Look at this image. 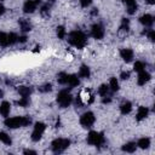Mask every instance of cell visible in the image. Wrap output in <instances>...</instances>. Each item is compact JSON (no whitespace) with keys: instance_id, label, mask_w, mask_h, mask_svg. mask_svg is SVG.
Returning <instances> with one entry per match:
<instances>
[{"instance_id":"1","label":"cell","mask_w":155,"mask_h":155,"mask_svg":"<svg viewBox=\"0 0 155 155\" xmlns=\"http://www.w3.org/2000/svg\"><path fill=\"white\" fill-rule=\"evenodd\" d=\"M68 42L76 48H84L87 44V38H86L85 33H82L81 30H74V31L69 33Z\"/></svg>"},{"instance_id":"2","label":"cell","mask_w":155,"mask_h":155,"mask_svg":"<svg viewBox=\"0 0 155 155\" xmlns=\"http://www.w3.org/2000/svg\"><path fill=\"white\" fill-rule=\"evenodd\" d=\"M5 126L8 128H18V127H27L31 124V119L29 116H13L6 117L4 121Z\"/></svg>"},{"instance_id":"3","label":"cell","mask_w":155,"mask_h":155,"mask_svg":"<svg viewBox=\"0 0 155 155\" xmlns=\"http://www.w3.org/2000/svg\"><path fill=\"white\" fill-rule=\"evenodd\" d=\"M86 140L90 145H93V147H102L105 143L104 134L102 132H97V131H90Z\"/></svg>"},{"instance_id":"4","label":"cell","mask_w":155,"mask_h":155,"mask_svg":"<svg viewBox=\"0 0 155 155\" xmlns=\"http://www.w3.org/2000/svg\"><path fill=\"white\" fill-rule=\"evenodd\" d=\"M70 145V140L68 138H56L51 143V149L53 153H62L68 149Z\"/></svg>"},{"instance_id":"5","label":"cell","mask_w":155,"mask_h":155,"mask_svg":"<svg viewBox=\"0 0 155 155\" xmlns=\"http://www.w3.org/2000/svg\"><path fill=\"white\" fill-rule=\"evenodd\" d=\"M73 97L68 90H61L57 94V103L61 108H68L71 104Z\"/></svg>"},{"instance_id":"6","label":"cell","mask_w":155,"mask_h":155,"mask_svg":"<svg viewBox=\"0 0 155 155\" xmlns=\"http://www.w3.org/2000/svg\"><path fill=\"white\" fill-rule=\"evenodd\" d=\"M46 130V125L41 121H38L34 124V128H33V132H31V140L33 142H38L41 139L44 132Z\"/></svg>"},{"instance_id":"7","label":"cell","mask_w":155,"mask_h":155,"mask_svg":"<svg viewBox=\"0 0 155 155\" xmlns=\"http://www.w3.org/2000/svg\"><path fill=\"white\" fill-rule=\"evenodd\" d=\"M96 121V116L92 111H86L80 116V125L85 128H90L92 127V125Z\"/></svg>"},{"instance_id":"8","label":"cell","mask_w":155,"mask_h":155,"mask_svg":"<svg viewBox=\"0 0 155 155\" xmlns=\"http://www.w3.org/2000/svg\"><path fill=\"white\" fill-rule=\"evenodd\" d=\"M40 4H41V0H27L23 5V12L24 13H33Z\"/></svg>"},{"instance_id":"9","label":"cell","mask_w":155,"mask_h":155,"mask_svg":"<svg viewBox=\"0 0 155 155\" xmlns=\"http://www.w3.org/2000/svg\"><path fill=\"white\" fill-rule=\"evenodd\" d=\"M91 36L93 39H97V40L103 39V36H104V28H103V25L98 24V23L93 24L91 27Z\"/></svg>"},{"instance_id":"10","label":"cell","mask_w":155,"mask_h":155,"mask_svg":"<svg viewBox=\"0 0 155 155\" xmlns=\"http://www.w3.org/2000/svg\"><path fill=\"white\" fill-rule=\"evenodd\" d=\"M79 97L81 98V101H82V103L84 104H91L93 101H94V96L92 94V92H91V90H84L80 94H79Z\"/></svg>"},{"instance_id":"11","label":"cell","mask_w":155,"mask_h":155,"mask_svg":"<svg viewBox=\"0 0 155 155\" xmlns=\"http://www.w3.org/2000/svg\"><path fill=\"white\" fill-rule=\"evenodd\" d=\"M150 74L148 73V71H145V69L144 70H142V71H139L138 73V78H137V84L139 85V86H143V85H145V82H148L149 80H150Z\"/></svg>"},{"instance_id":"12","label":"cell","mask_w":155,"mask_h":155,"mask_svg":"<svg viewBox=\"0 0 155 155\" xmlns=\"http://www.w3.org/2000/svg\"><path fill=\"white\" fill-rule=\"evenodd\" d=\"M139 22L145 28H150L153 25V23H154V17L151 15H149V13H145V15H143V16L139 17Z\"/></svg>"},{"instance_id":"13","label":"cell","mask_w":155,"mask_h":155,"mask_svg":"<svg viewBox=\"0 0 155 155\" xmlns=\"http://www.w3.org/2000/svg\"><path fill=\"white\" fill-rule=\"evenodd\" d=\"M120 56H121V58L126 62V63H130V62H132V59H133V51L131 50V48H122L121 51H120Z\"/></svg>"},{"instance_id":"14","label":"cell","mask_w":155,"mask_h":155,"mask_svg":"<svg viewBox=\"0 0 155 155\" xmlns=\"http://www.w3.org/2000/svg\"><path fill=\"white\" fill-rule=\"evenodd\" d=\"M122 1H124V4L127 7V13L128 15L136 13V11L138 8V5H137V1L136 0H122Z\"/></svg>"},{"instance_id":"15","label":"cell","mask_w":155,"mask_h":155,"mask_svg":"<svg viewBox=\"0 0 155 155\" xmlns=\"http://www.w3.org/2000/svg\"><path fill=\"white\" fill-rule=\"evenodd\" d=\"M79 84H80V80H79L78 75H74V74H68V78H67V84H65V85H68L70 88H73V87L79 86Z\"/></svg>"},{"instance_id":"16","label":"cell","mask_w":155,"mask_h":155,"mask_svg":"<svg viewBox=\"0 0 155 155\" xmlns=\"http://www.w3.org/2000/svg\"><path fill=\"white\" fill-rule=\"evenodd\" d=\"M10 111H11V104H10V102L4 101L0 104V115H2L4 117H7L10 115Z\"/></svg>"},{"instance_id":"17","label":"cell","mask_w":155,"mask_h":155,"mask_svg":"<svg viewBox=\"0 0 155 155\" xmlns=\"http://www.w3.org/2000/svg\"><path fill=\"white\" fill-rule=\"evenodd\" d=\"M149 114V109L147 107H139L137 110V115H136V120L137 121H142L144 120Z\"/></svg>"},{"instance_id":"18","label":"cell","mask_w":155,"mask_h":155,"mask_svg":"<svg viewBox=\"0 0 155 155\" xmlns=\"http://www.w3.org/2000/svg\"><path fill=\"white\" fill-rule=\"evenodd\" d=\"M132 110V103L130 101H124L121 104H120V111L122 115H127L130 114Z\"/></svg>"},{"instance_id":"19","label":"cell","mask_w":155,"mask_h":155,"mask_svg":"<svg viewBox=\"0 0 155 155\" xmlns=\"http://www.w3.org/2000/svg\"><path fill=\"white\" fill-rule=\"evenodd\" d=\"M18 23H19V27H21V30H22V31L27 33V31H30V30H31V24H30V22H29L28 19L21 18V19L18 21Z\"/></svg>"},{"instance_id":"20","label":"cell","mask_w":155,"mask_h":155,"mask_svg":"<svg viewBox=\"0 0 155 155\" xmlns=\"http://www.w3.org/2000/svg\"><path fill=\"white\" fill-rule=\"evenodd\" d=\"M91 75V70L90 68L86 65V64H82L79 69V78H82V79H88Z\"/></svg>"},{"instance_id":"21","label":"cell","mask_w":155,"mask_h":155,"mask_svg":"<svg viewBox=\"0 0 155 155\" xmlns=\"http://www.w3.org/2000/svg\"><path fill=\"white\" fill-rule=\"evenodd\" d=\"M18 93L21 97H29L33 93V87L30 86H19L18 87Z\"/></svg>"},{"instance_id":"22","label":"cell","mask_w":155,"mask_h":155,"mask_svg":"<svg viewBox=\"0 0 155 155\" xmlns=\"http://www.w3.org/2000/svg\"><path fill=\"white\" fill-rule=\"evenodd\" d=\"M136 144H137V147L140 148V149H148V148L150 147V138H148V137L139 138Z\"/></svg>"},{"instance_id":"23","label":"cell","mask_w":155,"mask_h":155,"mask_svg":"<svg viewBox=\"0 0 155 155\" xmlns=\"http://www.w3.org/2000/svg\"><path fill=\"white\" fill-rule=\"evenodd\" d=\"M121 149H122V151H126V153H134L137 149V144L134 142H128V143L124 144L121 147Z\"/></svg>"},{"instance_id":"24","label":"cell","mask_w":155,"mask_h":155,"mask_svg":"<svg viewBox=\"0 0 155 155\" xmlns=\"http://www.w3.org/2000/svg\"><path fill=\"white\" fill-rule=\"evenodd\" d=\"M109 88H110V91L111 92H116V91H119V88H120V86H119V81H117V79L116 78H111L110 80H109Z\"/></svg>"},{"instance_id":"25","label":"cell","mask_w":155,"mask_h":155,"mask_svg":"<svg viewBox=\"0 0 155 155\" xmlns=\"http://www.w3.org/2000/svg\"><path fill=\"white\" fill-rule=\"evenodd\" d=\"M109 91H110V88H109V86H108L107 84H102V85L98 87V94H99L101 97H107V96L109 94Z\"/></svg>"},{"instance_id":"26","label":"cell","mask_w":155,"mask_h":155,"mask_svg":"<svg viewBox=\"0 0 155 155\" xmlns=\"http://www.w3.org/2000/svg\"><path fill=\"white\" fill-rule=\"evenodd\" d=\"M0 46H8V34L5 31H0Z\"/></svg>"},{"instance_id":"27","label":"cell","mask_w":155,"mask_h":155,"mask_svg":"<svg viewBox=\"0 0 155 155\" xmlns=\"http://www.w3.org/2000/svg\"><path fill=\"white\" fill-rule=\"evenodd\" d=\"M0 142H2L6 145H11L12 139H11V137L6 132H0Z\"/></svg>"},{"instance_id":"28","label":"cell","mask_w":155,"mask_h":155,"mask_svg":"<svg viewBox=\"0 0 155 155\" xmlns=\"http://www.w3.org/2000/svg\"><path fill=\"white\" fill-rule=\"evenodd\" d=\"M56 34H57L58 39L63 40V39L67 36V30H65V28H64L63 25H58L57 29H56Z\"/></svg>"},{"instance_id":"29","label":"cell","mask_w":155,"mask_h":155,"mask_svg":"<svg viewBox=\"0 0 155 155\" xmlns=\"http://www.w3.org/2000/svg\"><path fill=\"white\" fill-rule=\"evenodd\" d=\"M128 30H130V21L127 18H122L121 24H120V31L127 33Z\"/></svg>"},{"instance_id":"30","label":"cell","mask_w":155,"mask_h":155,"mask_svg":"<svg viewBox=\"0 0 155 155\" xmlns=\"http://www.w3.org/2000/svg\"><path fill=\"white\" fill-rule=\"evenodd\" d=\"M67 78H68V74L67 73H59L58 75H57V82L59 84V85H65L67 84Z\"/></svg>"},{"instance_id":"31","label":"cell","mask_w":155,"mask_h":155,"mask_svg":"<svg viewBox=\"0 0 155 155\" xmlns=\"http://www.w3.org/2000/svg\"><path fill=\"white\" fill-rule=\"evenodd\" d=\"M144 68H145V64H144V62H142V61H137V62L133 64V70L137 71V73L144 70Z\"/></svg>"},{"instance_id":"32","label":"cell","mask_w":155,"mask_h":155,"mask_svg":"<svg viewBox=\"0 0 155 155\" xmlns=\"http://www.w3.org/2000/svg\"><path fill=\"white\" fill-rule=\"evenodd\" d=\"M40 13L42 17H48L50 16V5L46 4V5H42L41 8H40Z\"/></svg>"},{"instance_id":"33","label":"cell","mask_w":155,"mask_h":155,"mask_svg":"<svg viewBox=\"0 0 155 155\" xmlns=\"http://www.w3.org/2000/svg\"><path fill=\"white\" fill-rule=\"evenodd\" d=\"M18 42V35L16 33H10L8 34V45H15Z\"/></svg>"},{"instance_id":"34","label":"cell","mask_w":155,"mask_h":155,"mask_svg":"<svg viewBox=\"0 0 155 155\" xmlns=\"http://www.w3.org/2000/svg\"><path fill=\"white\" fill-rule=\"evenodd\" d=\"M39 91L42 92V93H47V92L52 91V85L51 84H44L42 86L39 87Z\"/></svg>"},{"instance_id":"35","label":"cell","mask_w":155,"mask_h":155,"mask_svg":"<svg viewBox=\"0 0 155 155\" xmlns=\"http://www.w3.org/2000/svg\"><path fill=\"white\" fill-rule=\"evenodd\" d=\"M17 104L19 107H23V108L28 107L29 105V97H22L19 101H17Z\"/></svg>"},{"instance_id":"36","label":"cell","mask_w":155,"mask_h":155,"mask_svg":"<svg viewBox=\"0 0 155 155\" xmlns=\"http://www.w3.org/2000/svg\"><path fill=\"white\" fill-rule=\"evenodd\" d=\"M143 34H147V36L149 38V40H150L151 42H154V41H155V31H154L153 29L144 30V31H143Z\"/></svg>"},{"instance_id":"37","label":"cell","mask_w":155,"mask_h":155,"mask_svg":"<svg viewBox=\"0 0 155 155\" xmlns=\"http://www.w3.org/2000/svg\"><path fill=\"white\" fill-rule=\"evenodd\" d=\"M130 71H121V74H120V78L122 79V80H127V79H130Z\"/></svg>"},{"instance_id":"38","label":"cell","mask_w":155,"mask_h":155,"mask_svg":"<svg viewBox=\"0 0 155 155\" xmlns=\"http://www.w3.org/2000/svg\"><path fill=\"white\" fill-rule=\"evenodd\" d=\"M91 2H92V0H80V5L82 7H88L91 5Z\"/></svg>"},{"instance_id":"39","label":"cell","mask_w":155,"mask_h":155,"mask_svg":"<svg viewBox=\"0 0 155 155\" xmlns=\"http://www.w3.org/2000/svg\"><path fill=\"white\" fill-rule=\"evenodd\" d=\"M23 154H25V155H29V154L36 155V151H35V150H31V149H25V150L23 151Z\"/></svg>"},{"instance_id":"40","label":"cell","mask_w":155,"mask_h":155,"mask_svg":"<svg viewBox=\"0 0 155 155\" xmlns=\"http://www.w3.org/2000/svg\"><path fill=\"white\" fill-rule=\"evenodd\" d=\"M25 41H27V36H25V35H23V36H18V42L24 44Z\"/></svg>"},{"instance_id":"41","label":"cell","mask_w":155,"mask_h":155,"mask_svg":"<svg viewBox=\"0 0 155 155\" xmlns=\"http://www.w3.org/2000/svg\"><path fill=\"white\" fill-rule=\"evenodd\" d=\"M102 102H103V103H110V102H111V98H110L109 96H107V98L103 97V98H102Z\"/></svg>"},{"instance_id":"42","label":"cell","mask_w":155,"mask_h":155,"mask_svg":"<svg viewBox=\"0 0 155 155\" xmlns=\"http://www.w3.org/2000/svg\"><path fill=\"white\" fill-rule=\"evenodd\" d=\"M5 12H6V8H5V6H4L2 4H0V16H1V15H4Z\"/></svg>"},{"instance_id":"43","label":"cell","mask_w":155,"mask_h":155,"mask_svg":"<svg viewBox=\"0 0 155 155\" xmlns=\"http://www.w3.org/2000/svg\"><path fill=\"white\" fill-rule=\"evenodd\" d=\"M147 2L150 4V5H153V4H155V0H147Z\"/></svg>"},{"instance_id":"44","label":"cell","mask_w":155,"mask_h":155,"mask_svg":"<svg viewBox=\"0 0 155 155\" xmlns=\"http://www.w3.org/2000/svg\"><path fill=\"white\" fill-rule=\"evenodd\" d=\"M54 1H56V0H48L47 4H48V5H52V4H54Z\"/></svg>"},{"instance_id":"45","label":"cell","mask_w":155,"mask_h":155,"mask_svg":"<svg viewBox=\"0 0 155 155\" xmlns=\"http://www.w3.org/2000/svg\"><path fill=\"white\" fill-rule=\"evenodd\" d=\"M2 97H4V91L0 88V98H2Z\"/></svg>"},{"instance_id":"46","label":"cell","mask_w":155,"mask_h":155,"mask_svg":"<svg viewBox=\"0 0 155 155\" xmlns=\"http://www.w3.org/2000/svg\"><path fill=\"white\" fill-rule=\"evenodd\" d=\"M38 51H40V46H36L35 50H34V52H38Z\"/></svg>"}]
</instances>
